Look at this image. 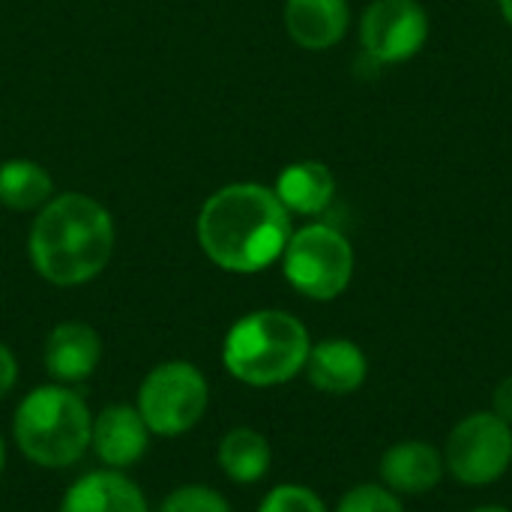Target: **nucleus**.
I'll use <instances>...</instances> for the list:
<instances>
[{"instance_id":"nucleus-18","label":"nucleus","mask_w":512,"mask_h":512,"mask_svg":"<svg viewBox=\"0 0 512 512\" xmlns=\"http://www.w3.org/2000/svg\"><path fill=\"white\" fill-rule=\"evenodd\" d=\"M159 512H234L228 498L222 492H216L213 486L204 483H186L177 486L162 504Z\"/></svg>"},{"instance_id":"nucleus-25","label":"nucleus","mask_w":512,"mask_h":512,"mask_svg":"<svg viewBox=\"0 0 512 512\" xmlns=\"http://www.w3.org/2000/svg\"><path fill=\"white\" fill-rule=\"evenodd\" d=\"M471 512H512V510H507V507H495V504H489V507H477V510H471Z\"/></svg>"},{"instance_id":"nucleus-12","label":"nucleus","mask_w":512,"mask_h":512,"mask_svg":"<svg viewBox=\"0 0 512 512\" xmlns=\"http://www.w3.org/2000/svg\"><path fill=\"white\" fill-rule=\"evenodd\" d=\"M57 512H150V504L126 471L96 468L63 492Z\"/></svg>"},{"instance_id":"nucleus-15","label":"nucleus","mask_w":512,"mask_h":512,"mask_svg":"<svg viewBox=\"0 0 512 512\" xmlns=\"http://www.w3.org/2000/svg\"><path fill=\"white\" fill-rule=\"evenodd\" d=\"M273 192L285 204L288 213L318 216L330 207L336 195V177L324 162L303 159V162H291L288 168H282Z\"/></svg>"},{"instance_id":"nucleus-17","label":"nucleus","mask_w":512,"mask_h":512,"mask_svg":"<svg viewBox=\"0 0 512 512\" xmlns=\"http://www.w3.org/2000/svg\"><path fill=\"white\" fill-rule=\"evenodd\" d=\"M51 174L33 159H9L0 165V204L9 210H39L54 195Z\"/></svg>"},{"instance_id":"nucleus-7","label":"nucleus","mask_w":512,"mask_h":512,"mask_svg":"<svg viewBox=\"0 0 512 512\" xmlns=\"http://www.w3.org/2000/svg\"><path fill=\"white\" fill-rule=\"evenodd\" d=\"M444 465L462 486H492L512 465V426L495 411L459 420L444 444Z\"/></svg>"},{"instance_id":"nucleus-3","label":"nucleus","mask_w":512,"mask_h":512,"mask_svg":"<svg viewBox=\"0 0 512 512\" xmlns=\"http://www.w3.org/2000/svg\"><path fill=\"white\" fill-rule=\"evenodd\" d=\"M93 411L75 387L39 384L33 387L12 414V441L18 453L48 471L78 465L90 453Z\"/></svg>"},{"instance_id":"nucleus-5","label":"nucleus","mask_w":512,"mask_h":512,"mask_svg":"<svg viewBox=\"0 0 512 512\" xmlns=\"http://www.w3.org/2000/svg\"><path fill=\"white\" fill-rule=\"evenodd\" d=\"M135 408L153 438H180L204 420L210 408V384L195 363L165 360L138 384Z\"/></svg>"},{"instance_id":"nucleus-20","label":"nucleus","mask_w":512,"mask_h":512,"mask_svg":"<svg viewBox=\"0 0 512 512\" xmlns=\"http://www.w3.org/2000/svg\"><path fill=\"white\" fill-rule=\"evenodd\" d=\"M333 512H405L402 498L381 483H363L342 495Z\"/></svg>"},{"instance_id":"nucleus-1","label":"nucleus","mask_w":512,"mask_h":512,"mask_svg":"<svg viewBox=\"0 0 512 512\" xmlns=\"http://www.w3.org/2000/svg\"><path fill=\"white\" fill-rule=\"evenodd\" d=\"M291 213L261 183H231L213 192L198 213L204 255L228 273L252 276L276 264L291 237Z\"/></svg>"},{"instance_id":"nucleus-9","label":"nucleus","mask_w":512,"mask_h":512,"mask_svg":"<svg viewBox=\"0 0 512 512\" xmlns=\"http://www.w3.org/2000/svg\"><path fill=\"white\" fill-rule=\"evenodd\" d=\"M150 438L153 432L147 429L135 405H108L93 417L90 453L99 459L102 468L126 471L147 456Z\"/></svg>"},{"instance_id":"nucleus-6","label":"nucleus","mask_w":512,"mask_h":512,"mask_svg":"<svg viewBox=\"0 0 512 512\" xmlns=\"http://www.w3.org/2000/svg\"><path fill=\"white\" fill-rule=\"evenodd\" d=\"M279 261L288 285L318 303L336 300L354 279V246L342 231L324 222L291 231Z\"/></svg>"},{"instance_id":"nucleus-23","label":"nucleus","mask_w":512,"mask_h":512,"mask_svg":"<svg viewBox=\"0 0 512 512\" xmlns=\"http://www.w3.org/2000/svg\"><path fill=\"white\" fill-rule=\"evenodd\" d=\"M501 3V12H504V18H507V24L512 27V0H498Z\"/></svg>"},{"instance_id":"nucleus-22","label":"nucleus","mask_w":512,"mask_h":512,"mask_svg":"<svg viewBox=\"0 0 512 512\" xmlns=\"http://www.w3.org/2000/svg\"><path fill=\"white\" fill-rule=\"evenodd\" d=\"M492 411H495L507 426H512V375L498 384V390H495V396H492Z\"/></svg>"},{"instance_id":"nucleus-2","label":"nucleus","mask_w":512,"mask_h":512,"mask_svg":"<svg viewBox=\"0 0 512 512\" xmlns=\"http://www.w3.org/2000/svg\"><path fill=\"white\" fill-rule=\"evenodd\" d=\"M117 243L111 213L90 195H54L33 219L27 252L33 270L57 285L78 288L93 282L111 261Z\"/></svg>"},{"instance_id":"nucleus-21","label":"nucleus","mask_w":512,"mask_h":512,"mask_svg":"<svg viewBox=\"0 0 512 512\" xmlns=\"http://www.w3.org/2000/svg\"><path fill=\"white\" fill-rule=\"evenodd\" d=\"M15 384H18V360L9 351V345L0 342V402L15 390Z\"/></svg>"},{"instance_id":"nucleus-19","label":"nucleus","mask_w":512,"mask_h":512,"mask_svg":"<svg viewBox=\"0 0 512 512\" xmlns=\"http://www.w3.org/2000/svg\"><path fill=\"white\" fill-rule=\"evenodd\" d=\"M258 512H330L324 498L309 489V486H300V483H282V486H273L261 504Z\"/></svg>"},{"instance_id":"nucleus-10","label":"nucleus","mask_w":512,"mask_h":512,"mask_svg":"<svg viewBox=\"0 0 512 512\" xmlns=\"http://www.w3.org/2000/svg\"><path fill=\"white\" fill-rule=\"evenodd\" d=\"M42 363L54 384H84L102 363V336L84 321H60L45 339Z\"/></svg>"},{"instance_id":"nucleus-11","label":"nucleus","mask_w":512,"mask_h":512,"mask_svg":"<svg viewBox=\"0 0 512 512\" xmlns=\"http://www.w3.org/2000/svg\"><path fill=\"white\" fill-rule=\"evenodd\" d=\"M381 486L399 498L429 495L447 474L444 450L429 441H399L381 456Z\"/></svg>"},{"instance_id":"nucleus-4","label":"nucleus","mask_w":512,"mask_h":512,"mask_svg":"<svg viewBox=\"0 0 512 512\" xmlns=\"http://www.w3.org/2000/svg\"><path fill=\"white\" fill-rule=\"evenodd\" d=\"M309 348V330L297 315L258 309L237 318L225 333L222 366L246 387H282L306 369Z\"/></svg>"},{"instance_id":"nucleus-16","label":"nucleus","mask_w":512,"mask_h":512,"mask_svg":"<svg viewBox=\"0 0 512 512\" xmlns=\"http://www.w3.org/2000/svg\"><path fill=\"white\" fill-rule=\"evenodd\" d=\"M216 462L222 474L237 486L261 483L270 474L273 465V447L270 441L252 429V426H234L222 435L216 447Z\"/></svg>"},{"instance_id":"nucleus-8","label":"nucleus","mask_w":512,"mask_h":512,"mask_svg":"<svg viewBox=\"0 0 512 512\" xmlns=\"http://www.w3.org/2000/svg\"><path fill=\"white\" fill-rule=\"evenodd\" d=\"M429 15L420 0H372L360 21L363 51L378 63H405L423 51Z\"/></svg>"},{"instance_id":"nucleus-14","label":"nucleus","mask_w":512,"mask_h":512,"mask_svg":"<svg viewBox=\"0 0 512 512\" xmlns=\"http://www.w3.org/2000/svg\"><path fill=\"white\" fill-rule=\"evenodd\" d=\"M351 24L348 0H288L285 27L288 36L306 51H327L339 45Z\"/></svg>"},{"instance_id":"nucleus-24","label":"nucleus","mask_w":512,"mask_h":512,"mask_svg":"<svg viewBox=\"0 0 512 512\" xmlns=\"http://www.w3.org/2000/svg\"><path fill=\"white\" fill-rule=\"evenodd\" d=\"M3 468H6V441L0 435V474H3Z\"/></svg>"},{"instance_id":"nucleus-13","label":"nucleus","mask_w":512,"mask_h":512,"mask_svg":"<svg viewBox=\"0 0 512 512\" xmlns=\"http://www.w3.org/2000/svg\"><path fill=\"white\" fill-rule=\"evenodd\" d=\"M303 372L318 393L351 396L366 384L369 360L363 348L351 339H324L309 348Z\"/></svg>"}]
</instances>
